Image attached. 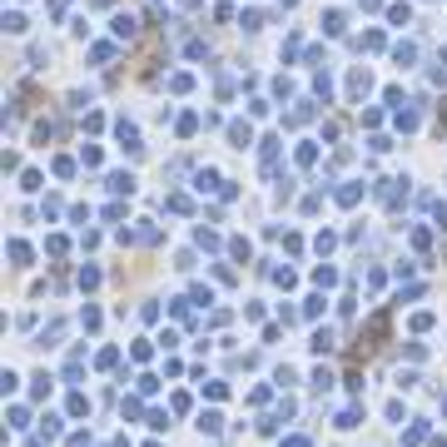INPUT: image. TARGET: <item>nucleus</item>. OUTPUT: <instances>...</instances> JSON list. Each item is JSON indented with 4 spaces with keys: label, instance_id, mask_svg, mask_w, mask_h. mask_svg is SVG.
I'll list each match as a JSON object with an SVG mask.
<instances>
[{
    "label": "nucleus",
    "instance_id": "obj_3",
    "mask_svg": "<svg viewBox=\"0 0 447 447\" xmlns=\"http://www.w3.org/2000/svg\"><path fill=\"white\" fill-rule=\"evenodd\" d=\"M10 259H15V268H25V264H30V249L20 244V239H10Z\"/></svg>",
    "mask_w": 447,
    "mask_h": 447
},
{
    "label": "nucleus",
    "instance_id": "obj_7",
    "mask_svg": "<svg viewBox=\"0 0 447 447\" xmlns=\"http://www.w3.org/2000/svg\"><path fill=\"white\" fill-rule=\"evenodd\" d=\"M229 139L244 149V144H249V124H229Z\"/></svg>",
    "mask_w": 447,
    "mask_h": 447
},
{
    "label": "nucleus",
    "instance_id": "obj_4",
    "mask_svg": "<svg viewBox=\"0 0 447 447\" xmlns=\"http://www.w3.org/2000/svg\"><path fill=\"white\" fill-rule=\"evenodd\" d=\"M328 348H333V333L318 328V333H313V353H328Z\"/></svg>",
    "mask_w": 447,
    "mask_h": 447
},
{
    "label": "nucleus",
    "instance_id": "obj_10",
    "mask_svg": "<svg viewBox=\"0 0 447 447\" xmlns=\"http://www.w3.org/2000/svg\"><path fill=\"white\" fill-rule=\"evenodd\" d=\"M284 447H308V437H284Z\"/></svg>",
    "mask_w": 447,
    "mask_h": 447
},
{
    "label": "nucleus",
    "instance_id": "obj_9",
    "mask_svg": "<svg viewBox=\"0 0 447 447\" xmlns=\"http://www.w3.org/2000/svg\"><path fill=\"white\" fill-rule=\"evenodd\" d=\"M422 437H428V428H422V422H413V428H408V447H417Z\"/></svg>",
    "mask_w": 447,
    "mask_h": 447
},
{
    "label": "nucleus",
    "instance_id": "obj_5",
    "mask_svg": "<svg viewBox=\"0 0 447 447\" xmlns=\"http://www.w3.org/2000/svg\"><path fill=\"white\" fill-rule=\"evenodd\" d=\"M110 189H115V194H130L135 179H130V174H110Z\"/></svg>",
    "mask_w": 447,
    "mask_h": 447
},
{
    "label": "nucleus",
    "instance_id": "obj_1",
    "mask_svg": "<svg viewBox=\"0 0 447 447\" xmlns=\"http://www.w3.org/2000/svg\"><path fill=\"white\" fill-rule=\"evenodd\" d=\"M219 428H224V417H219V413H199V433H209V437H214Z\"/></svg>",
    "mask_w": 447,
    "mask_h": 447
},
{
    "label": "nucleus",
    "instance_id": "obj_2",
    "mask_svg": "<svg viewBox=\"0 0 447 447\" xmlns=\"http://www.w3.org/2000/svg\"><path fill=\"white\" fill-rule=\"evenodd\" d=\"M358 417H363V408L353 402V408H343V413H338V428H358Z\"/></svg>",
    "mask_w": 447,
    "mask_h": 447
},
{
    "label": "nucleus",
    "instance_id": "obj_8",
    "mask_svg": "<svg viewBox=\"0 0 447 447\" xmlns=\"http://www.w3.org/2000/svg\"><path fill=\"white\" fill-rule=\"evenodd\" d=\"M313 388H318V393L333 388V373H328V368H318V373H313Z\"/></svg>",
    "mask_w": 447,
    "mask_h": 447
},
{
    "label": "nucleus",
    "instance_id": "obj_6",
    "mask_svg": "<svg viewBox=\"0 0 447 447\" xmlns=\"http://www.w3.org/2000/svg\"><path fill=\"white\" fill-rule=\"evenodd\" d=\"M115 35H119V40H130V35H135V20H130V15H119V20H115Z\"/></svg>",
    "mask_w": 447,
    "mask_h": 447
}]
</instances>
